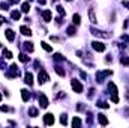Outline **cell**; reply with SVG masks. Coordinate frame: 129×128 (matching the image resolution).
Instances as JSON below:
<instances>
[{
	"mask_svg": "<svg viewBox=\"0 0 129 128\" xmlns=\"http://www.w3.org/2000/svg\"><path fill=\"white\" fill-rule=\"evenodd\" d=\"M41 45H42V48H44L45 51H53V48H51V47H50L47 42H41Z\"/></svg>",
	"mask_w": 129,
	"mask_h": 128,
	"instance_id": "cell-25",
	"label": "cell"
},
{
	"mask_svg": "<svg viewBox=\"0 0 129 128\" xmlns=\"http://www.w3.org/2000/svg\"><path fill=\"white\" fill-rule=\"evenodd\" d=\"M122 63L126 65V66H129V57H122Z\"/></svg>",
	"mask_w": 129,
	"mask_h": 128,
	"instance_id": "cell-33",
	"label": "cell"
},
{
	"mask_svg": "<svg viewBox=\"0 0 129 128\" xmlns=\"http://www.w3.org/2000/svg\"><path fill=\"white\" fill-rule=\"evenodd\" d=\"M56 72H57L59 75H62V77H65V74H66L65 69H63L62 66H59V65H56Z\"/></svg>",
	"mask_w": 129,
	"mask_h": 128,
	"instance_id": "cell-18",
	"label": "cell"
},
{
	"mask_svg": "<svg viewBox=\"0 0 129 128\" xmlns=\"http://www.w3.org/2000/svg\"><path fill=\"white\" fill-rule=\"evenodd\" d=\"M0 101H2V95H0Z\"/></svg>",
	"mask_w": 129,
	"mask_h": 128,
	"instance_id": "cell-40",
	"label": "cell"
},
{
	"mask_svg": "<svg viewBox=\"0 0 129 128\" xmlns=\"http://www.w3.org/2000/svg\"><path fill=\"white\" fill-rule=\"evenodd\" d=\"M24 78H26L24 81H26V83H27L29 86H32V84H33V75H32V72H27Z\"/></svg>",
	"mask_w": 129,
	"mask_h": 128,
	"instance_id": "cell-15",
	"label": "cell"
},
{
	"mask_svg": "<svg viewBox=\"0 0 129 128\" xmlns=\"http://www.w3.org/2000/svg\"><path fill=\"white\" fill-rule=\"evenodd\" d=\"M44 122H45V125H53V124H54V116H53V113H47V115L44 116Z\"/></svg>",
	"mask_w": 129,
	"mask_h": 128,
	"instance_id": "cell-7",
	"label": "cell"
},
{
	"mask_svg": "<svg viewBox=\"0 0 129 128\" xmlns=\"http://www.w3.org/2000/svg\"><path fill=\"white\" fill-rule=\"evenodd\" d=\"M71 84H72V89H74L77 94H81V92H83V86H81V83H80L77 78L71 80Z\"/></svg>",
	"mask_w": 129,
	"mask_h": 128,
	"instance_id": "cell-4",
	"label": "cell"
},
{
	"mask_svg": "<svg viewBox=\"0 0 129 128\" xmlns=\"http://www.w3.org/2000/svg\"><path fill=\"white\" fill-rule=\"evenodd\" d=\"M24 50L29 51V53H32L33 51V44L32 42H24Z\"/></svg>",
	"mask_w": 129,
	"mask_h": 128,
	"instance_id": "cell-17",
	"label": "cell"
},
{
	"mask_svg": "<svg viewBox=\"0 0 129 128\" xmlns=\"http://www.w3.org/2000/svg\"><path fill=\"white\" fill-rule=\"evenodd\" d=\"M80 125H81V119L75 116V118H74V121H72V127H80Z\"/></svg>",
	"mask_w": 129,
	"mask_h": 128,
	"instance_id": "cell-21",
	"label": "cell"
},
{
	"mask_svg": "<svg viewBox=\"0 0 129 128\" xmlns=\"http://www.w3.org/2000/svg\"><path fill=\"white\" fill-rule=\"evenodd\" d=\"M0 23H3V18H2V17H0Z\"/></svg>",
	"mask_w": 129,
	"mask_h": 128,
	"instance_id": "cell-39",
	"label": "cell"
},
{
	"mask_svg": "<svg viewBox=\"0 0 129 128\" xmlns=\"http://www.w3.org/2000/svg\"><path fill=\"white\" fill-rule=\"evenodd\" d=\"M60 124H62V125H66V124H68V116H66V115H63V116L60 118Z\"/></svg>",
	"mask_w": 129,
	"mask_h": 128,
	"instance_id": "cell-29",
	"label": "cell"
},
{
	"mask_svg": "<svg viewBox=\"0 0 129 128\" xmlns=\"http://www.w3.org/2000/svg\"><path fill=\"white\" fill-rule=\"evenodd\" d=\"M50 80V77H48V74L44 71V69H41L39 71V75H38V81L41 83V84H44V83H47Z\"/></svg>",
	"mask_w": 129,
	"mask_h": 128,
	"instance_id": "cell-3",
	"label": "cell"
},
{
	"mask_svg": "<svg viewBox=\"0 0 129 128\" xmlns=\"http://www.w3.org/2000/svg\"><path fill=\"white\" fill-rule=\"evenodd\" d=\"M20 0H9V5H14V3H18Z\"/></svg>",
	"mask_w": 129,
	"mask_h": 128,
	"instance_id": "cell-36",
	"label": "cell"
},
{
	"mask_svg": "<svg viewBox=\"0 0 129 128\" xmlns=\"http://www.w3.org/2000/svg\"><path fill=\"white\" fill-rule=\"evenodd\" d=\"M98 107H102V109H108L110 106H108V104H107L105 101H99V103H98Z\"/></svg>",
	"mask_w": 129,
	"mask_h": 128,
	"instance_id": "cell-28",
	"label": "cell"
},
{
	"mask_svg": "<svg viewBox=\"0 0 129 128\" xmlns=\"http://www.w3.org/2000/svg\"><path fill=\"white\" fill-rule=\"evenodd\" d=\"M39 104H41L42 109H47V107H48V100H47V97H45L44 94L39 95Z\"/></svg>",
	"mask_w": 129,
	"mask_h": 128,
	"instance_id": "cell-8",
	"label": "cell"
},
{
	"mask_svg": "<svg viewBox=\"0 0 129 128\" xmlns=\"http://www.w3.org/2000/svg\"><path fill=\"white\" fill-rule=\"evenodd\" d=\"M5 33H6V38H8V41H14V39H15V33H14V30L8 29Z\"/></svg>",
	"mask_w": 129,
	"mask_h": 128,
	"instance_id": "cell-14",
	"label": "cell"
},
{
	"mask_svg": "<svg viewBox=\"0 0 129 128\" xmlns=\"http://www.w3.org/2000/svg\"><path fill=\"white\" fill-rule=\"evenodd\" d=\"M20 72H18V68H17V65H11V72H6V75L9 77V78H14V77H17Z\"/></svg>",
	"mask_w": 129,
	"mask_h": 128,
	"instance_id": "cell-6",
	"label": "cell"
},
{
	"mask_svg": "<svg viewBox=\"0 0 129 128\" xmlns=\"http://www.w3.org/2000/svg\"><path fill=\"white\" fill-rule=\"evenodd\" d=\"M108 89L111 92V101L114 104H117L119 103V97H117V88H116V84L114 83H108Z\"/></svg>",
	"mask_w": 129,
	"mask_h": 128,
	"instance_id": "cell-1",
	"label": "cell"
},
{
	"mask_svg": "<svg viewBox=\"0 0 129 128\" xmlns=\"http://www.w3.org/2000/svg\"><path fill=\"white\" fill-rule=\"evenodd\" d=\"M57 12H59L60 15H65V9H63L60 5H57Z\"/></svg>",
	"mask_w": 129,
	"mask_h": 128,
	"instance_id": "cell-31",
	"label": "cell"
},
{
	"mask_svg": "<svg viewBox=\"0 0 129 128\" xmlns=\"http://www.w3.org/2000/svg\"><path fill=\"white\" fill-rule=\"evenodd\" d=\"M122 39H123V41H128V42H129V36H126V35H123V36H122Z\"/></svg>",
	"mask_w": 129,
	"mask_h": 128,
	"instance_id": "cell-35",
	"label": "cell"
},
{
	"mask_svg": "<svg viewBox=\"0 0 129 128\" xmlns=\"http://www.w3.org/2000/svg\"><path fill=\"white\" fill-rule=\"evenodd\" d=\"M72 20H74V24H77V26H78V24L81 23V17H80L78 14H74V17H72Z\"/></svg>",
	"mask_w": 129,
	"mask_h": 128,
	"instance_id": "cell-19",
	"label": "cell"
},
{
	"mask_svg": "<svg viewBox=\"0 0 129 128\" xmlns=\"http://www.w3.org/2000/svg\"><path fill=\"white\" fill-rule=\"evenodd\" d=\"M111 74H113V71H111V69H107V71H102V72H98V74H96V80H98V81L101 83V81H102V80H104L105 77H110Z\"/></svg>",
	"mask_w": 129,
	"mask_h": 128,
	"instance_id": "cell-2",
	"label": "cell"
},
{
	"mask_svg": "<svg viewBox=\"0 0 129 128\" xmlns=\"http://www.w3.org/2000/svg\"><path fill=\"white\" fill-rule=\"evenodd\" d=\"M3 57H6V59H11V57H12V53H11L9 50H3Z\"/></svg>",
	"mask_w": 129,
	"mask_h": 128,
	"instance_id": "cell-27",
	"label": "cell"
},
{
	"mask_svg": "<svg viewBox=\"0 0 129 128\" xmlns=\"http://www.w3.org/2000/svg\"><path fill=\"white\" fill-rule=\"evenodd\" d=\"M21 11H23V12H29V11H30V5H29V3H23Z\"/></svg>",
	"mask_w": 129,
	"mask_h": 128,
	"instance_id": "cell-24",
	"label": "cell"
},
{
	"mask_svg": "<svg viewBox=\"0 0 129 128\" xmlns=\"http://www.w3.org/2000/svg\"><path fill=\"white\" fill-rule=\"evenodd\" d=\"M42 18H44L45 23L51 21V11H44V12H42Z\"/></svg>",
	"mask_w": 129,
	"mask_h": 128,
	"instance_id": "cell-11",
	"label": "cell"
},
{
	"mask_svg": "<svg viewBox=\"0 0 129 128\" xmlns=\"http://www.w3.org/2000/svg\"><path fill=\"white\" fill-rule=\"evenodd\" d=\"M21 98H23V101H24V103H27V101H29L30 94H29V91H27V89H23V91H21Z\"/></svg>",
	"mask_w": 129,
	"mask_h": 128,
	"instance_id": "cell-13",
	"label": "cell"
},
{
	"mask_svg": "<svg viewBox=\"0 0 129 128\" xmlns=\"http://www.w3.org/2000/svg\"><path fill=\"white\" fill-rule=\"evenodd\" d=\"M89 17H90V21H92L93 24L98 21V20H96V15H95V11H93V9H90V11H89Z\"/></svg>",
	"mask_w": 129,
	"mask_h": 128,
	"instance_id": "cell-16",
	"label": "cell"
},
{
	"mask_svg": "<svg viewBox=\"0 0 129 128\" xmlns=\"http://www.w3.org/2000/svg\"><path fill=\"white\" fill-rule=\"evenodd\" d=\"M20 32H21L23 35H26V36H30V35H32V30H30L27 26H21V27H20Z\"/></svg>",
	"mask_w": 129,
	"mask_h": 128,
	"instance_id": "cell-12",
	"label": "cell"
},
{
	"mask_svg": "<svg viewBox=\"0 0 129 128\" xmlns=\"http://www.w3.org/2000/svg\"><path fill=\"white\" fill-rule=\"evenodd\" d=\"M98 121H99V124H101V125H108V119H107V116H105V115H102V113H99V115H98Z\"/></svg>",
	"mask_w": 129,
	"mask_h": 128,
	"instance_id": "cell-10",
	"label": "cell"
},
{
	"mask_svg": "<svg viewBox=\"0 0 129 128\" xmlns=\"http://www.w3.org/2000/svg\"><path fill=\"white\" fill-rule=\"evenodd\" d=\"M11 17H12V20H20V12L18 11H12L11 12Z\"/></svg>",
	"mask_w": 129,
	"mask_h": 128,
	"instance_id": "cell-22",
	"label": "cell"
},
{
	"mask_svg": "<svg viewBox=\"0 0 129 128\" xmlns=\"http://www.w3.org/2000/svg\"><path fill=\"white\" fill-rule=\"evenodd\" d=\"M92 47H93V50H96V51H104V50H105V44H102V42H99V41H93V42H92Z\"/></svg>",
	"mask_w": 129,
	"mask_h": 128,
	"instance_id": "cell-5",
	"label": "cell"
},
{
	"mask_svg": "<svg viewBox=\"0 0 129 128\" xmlns=\"http://www.w3.org/2000/svg\"><path fill=\"white\" fill-rule=\"evenodd\" d=\"M38 2H39L41 5H45V2H47V0H38Z\"/></svg>",
	"mask_w": 129,
	"mask_h": 128,
	"instance_id": "cell-38",
	"label": "cell"
},
{
	"mask_svg": "<svg viewBox=\"0 0 129 128\" xmlns=\"http://www.w3.org/2000/svg\"><path fill=\"white\" fill-rule=\"evenodd\" d=\"M123 5H125V6H126V8L129 9V2H123Z\"/></svg>",
	"mask_w": 129,
	"mask_h": 128,
	"instance_id": "cell-37",
	"label": "cell"
},
{
	"mask_svg": "<svg viewBox=\"0 0 129 128\" xmlns=\"http://www.w3.org/2000/svg\"><path fill=\"white\" fill-rule=\"evenodd\" d=\"M66 32H68V35H69V36H74V35H75V32H77V29H75L74 26H71V27H68V30H66Z\"/></svg>",
	"mask_w": 129,
	"mask_h": 128,
	"instance_id": "cell-20",
	"label": "cell"
},
{
	"mask_svg": "<svg viewBox=\"0 0 129 128\" xmlns=\"http://www.w3.org/2000/svg\"><path fill=\"white\" fill-rule=\"evenodd\" d=\"M0 47H2V45H0Z\"/></svg>",
	"mask_w": 129,
	"mask_h": 128,
	"instance_id": "cell-41",
	"label": "cell"
},
{
	"mask_svg": "<svg viewBox=\"0 0 129 128\" xmlns=\"http://www.w3.org/2000/svg\"><path fill=\"white\" fill-rule=\"evenodd\" d=\"M29 115H30L32 118H36V116H38V110L32 107V109H29Z\"/></svg>",
	"mask_w": 129,
	"mask_h": 128,
	"instance_id": "cell-23",
	"label": "cell"
},
{
	"mask_svg": "<svg viewBox=\"0 0 129 128\" xmlns=\"http://www.w3.org/2000/svg\"><path fill=\"white\" fill-rule=\"evenodd\" d=\"M9 8V2H3L2 5H0V9H3V11H6Z\"/></svg>",
	"mask_w": 129,
	"mask_h": 128,
	"instance_id": "cell-30",
	"label": "cell"
},
{
	"mask_svg": "<svg viewBox=\"0 0 129 128\" xmlns=\"http://www.w3.org/2000/svg\"><path fill=\"white\" fill-rule=\"evenodd\" d=\"M53 59H54L56 62H62V60H63V56H62V54H59V53H56V54L53 56Z\"/></svg>",
	"mask_w": 129,
	"mask_h": 128,
	"instance_id": "cell-26",
	"label": "cell"
},
{
	"mask_svg": "<svg viewBox=\"0 0 129 128\" xmlns=\"http://www.w3.org/2000/svg\"><path fill=\"white\" fill-rule=\"evenodd\" d=\"M0 66H2V69H5V68H6V65L3 63V60H2V59H0Z\"/></svg>",
	"mask_w": 129,
	"mask_h": 128,
	"instance_id": "cell-34",
	"label": "cell"
},
{
	"mask_svg": "<svg viewBox=\"0 0 129 128\" xmlns=\"http://www.w3.org/2000/svg\"><path fill=\"white\" fill-rule=\"evenodd\" d=\"M20 60H21V62H27V60H29V57H27L26 54H20Z\"/></svg>",
	"mask_w": 129,
	"mask_h": 128,
	"instance_id": "cell-32",
	"label": "cell"
},
{
	"mask_svg": "<svg viewBox=\"0 0 129 128\" xmlns=\"http://www.w3.org/2000/svg\"><path fill=\"white\" fill-rule=\"evenodd\" d=\"M95 36H101V38H110V33H104V32H101V30H96V29H92L90 30Z\"/></svg>",
	"mask_w": 129,
	"mask_h": 128,
	"instance_id": "cell-9",
	"label": "cell"
}]
</instances>
